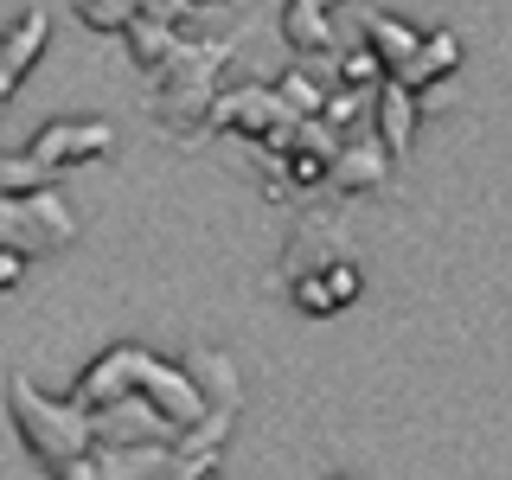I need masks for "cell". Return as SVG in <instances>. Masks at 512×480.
Instances as JSON below:
<instances>
[{
  "label": "cell",
  "mask_w": 512,
  "mask_h": 480,
  "mask_svg": "<svg viewBox=\"0 0 512 480\" xmlns=\"http://www.w3.org/2000/svg\"><path fill=\"white\" fill-rule=\"evenodd\" d=\"M269 90H276V103H282V109H288V116H295V122H314L333 84H327V77L314 71V64H288V71H282V77H276V84H269Z\"/></svg>",
  "instance_id": "15"
},
{
  "label": "cell",
  "mask_w": 512,
  "mask_h": 480,
  "mask_svg": "<svg viewBox=\"0 0 512 480\" xmlns=\"http://www.w3.org/2000/svg\"><path fill=\"white\" fill-rule=\"evenodd\" d=\"M180 429L141 397H116L90 416V448H173Z\"/></svg>",
  "instance_id": "7"
},
{
  "label": "cell",
  "mask_w": 512,
  "mask_h": 480,
  "mask_svg": "<svg viewBox=\"0 0 512 480\" xmlns=\"http://www.w3.org/2000/svg\"><path fill=\"white\" fill-rule=\"evenodd\" d=\"M45 186H58V180H52V173H45L26 148H7V154H0V199H20V192H45Z\"/></svg>",
  "instance_id": "18"
},
{
  "label": "cell",
  "mask_w": 512,
  "mask_h": 480,
  "mask_svg": "<svg viewBox=\"0 0 512 480\" xmlns=\"http://www.w3.org/2000/svg\"><path fill=\"white\" fill-rule=\"evenodd\" d=\"M20 276H26V263H20V256H7V250H0V295H7V288H20Z\"/></svg>",
  "instance_id": "23"
},
{
  "label": "cell",
  "mask_w": 512,
  "mask_h": 480,
  "mask_svg": "<svg viewBox=\"0 0 512 480\" xmlns=\"http://www.w3.org/2000/svg\"><path fill=\"white\" fill-rule=\"evenodd\" d=\"M365 116V96H352V90H327V103H320V122L333 128V135H352V122Z\"/></svg>",
  "instance_id": "21"
},
{
  "label": "cell",
  "mask_w": 512,
  "mask_h": 480,
  "mask_svg": "<svg viewBox=\"0 0 512 480\" xmlns=\"http://www.w3.org/2000/svg\"><path fill=\"white\" fill-rule=\"evenodd\" d=\"M333 77H340L333 90H352V96L391 84V77H384V64L372 58V45H365V39H352V45H340V52H333Z\"/></svg>",
  "instance_id": "17"
},
{
  "label": "cell",
  "mask_w": 512,
  "mask_h": 480,
  "mask_svg": "<svg viewBox=\"0 0 512 480\" xmlns=\"http://www.w3.org/2000/svg\"><path fill=\"white\" fill-rule=\"evenodd\" d=\"M96 480H199L218 474V461L180 455V448H90Z\"/></svg>",
  "instance_id": "5"
},
{
  "label": "cell",
  "mask_w": 512,
  "mask_h": 480,
  "mask_svg": "<svg viewBox=\"0 0 512 480\" xmlns=\"http://www.w3.org/2000/svg\"><path fill=\"white\" fill-rule=\"evenodd\" d=\"M199 480H218V474H199Z\"/></svg>",
  "instance_id": "25"
},
{
  "label": "cell",
  "mask_w": 512,
  "mask_h": 480,
  "mask_svg": "<svg viewBox=\"0 0 512 480\" xmlns=\"http://www.w3.org/2000/svg\"><path fill=\"white\" fill-rule=\"evenodd\" d=\"M416 96L410 90H397V84H378L372 90V141H378V154L391 160H410V141H416Z\"/></svg>",
  "instance_id": "10"
},
{
  "label": "cell",
  "mask_w": 512,
  "mask_h": 480,
  "mask_svg": "<svg viewBox=\"0 0 512 480\" xmlns=\"http://www.w3.org/2000/svg\"><path fill=\"white\" fill-rule=\"evenodd\" d=\"M77 20H84L90 32H128L135 0H77Z\"/></svg>",
  "instance_id": "20"
},
{
  "label": "cell",
  "mask_w": 512,
  "mask_h": 480,
  "mask_svg": "<svg viewBox=\"0 0 512 480\" xmlns=\"http://www.w3.org/2000/svg\"><path fill=\"white\" fill-rule=\"evenodd\" d=\"M186 378H192V391L205 397V410H237V372H231L224 352H199V359L186 365Z\"/></svg>",
  "instance_id": "16"
},
{
  "label": "cell",
  "mask_w": 512,
  "mask_h": 480,
  "mask_svg": "<svg viewBox=\"0 0 512 480\" xmlns=\"http://www.w3.org/2000/svg\"><path fill=\"white\" fill-rule=\"evenodd\" d=\"M365 45H372V58L384 64V77H404L416 45H423V32L410 20H397L391 7H365Z\"/></svg>",
  "instance_id": "11"
},
{
  "label": "cell",
  "mask_w": 512,
  "mask_h": 480,
  "mask_svg": "<svg viewBox=\"0 0 512 480\" xmlns=\"http://www.w3.org/2000/svg\"><path fill=\"white\" fill-rule=\"evenodd\" d=\"M45 39H52V7H26L20 20L0 32V109L13 103V90L26 84V71L45 58Z\"/></svg>",
  "instance_id": "8"
},
{
  "label": "cell",
  "mask_w": 512,
  "mask_h": 480,
  "mask_svg": "<svg viewBox=\"0 0 512 480\" xmlns=\"http://www.w3.org/2000/svg\"><path fill=\"white\" fill-rule=\"evenodd\" d=\"M391 186V160L378 154V141L372 135H352L340 141V154L327 160V192H384Z\"/></svg>",
  "instance_id": "9"
},
{
  "label": "cell",
  "mask_w": 512,
  "mask_h": 480,
  "mask_svg": "<svg viewBox=\"0 0 512 480\" xmlns=\"http://www.w3.org/2000/svg\"><path fill=\"white\" fill-rule=\"evenodd\" d=\"M52 480H96V474H90V455H84V461H71V468H58Z\"/></svg>",
  "instance_id": "24"
},
{
  "label": "cell",
  "mask_w": 512,
  "mask_h": 480,
  "mask_svg": "<svg viewBox=\"0 0 512 480\" xmlns=\"http://www.w3.org/2000/svg\"><path fill=\"white\" fill-rule=\"evenodd\" d=\"M288 301H295L301 314H314V320L340 314V308H333V301H327V288H320V276H295V282H288Z\"/></svg>",
  "instance_id": "22"
},
{
  "label": "cell",
  "mask_w": 512,
  "mask_h": 480,
  "mask_svg": "<svg viewBox=\"0 0 512 480\" xmlns=\"http://www.w3.org/2000/svg\"><path fill=\"white\" fill-rule=\"evenodd\" d=\"M320 288H327L333 308H352V301H359V288H365V276H359V263H352V256H333V263L320 269Z\"/></svg>",
  "instance_id": "19"
},
{
  "label": "cell",
  "mask_w": 512,
  "mask_h": 480,
  "mask_svg": "<svg viewBox=\"0 0 512 480\" xmlns=\"http://www.w3.org/2000/svg\"><path fill=\"white\" fill-rule=\"evenodd\" d=\"M7 410H13V429H20V442L32 448V461L39 468H71V461L90 455V416L71 404V397H45L39 384L26 372L7 378Z\"/></svg>",
  "instance_id": "2"
},
{
  "label": "cell",
  "mask_w": 512,
  "mask_h": 480,
  "mask_svg": "<svg viewBox=\"0 0 512 480\" xmlns=\"http://www.w3.org/2000/svg\"><path fill=\"white\" fill-rule=\"evenodd\" d=\"M231 58H237V32H218V39H180V45H173V58L154 71L148 116L160 128H173V135L192 148L199 128H205V109H212V96H218V71Z\"/></svg>",
  "instance_id": "1"
},
{
  "label": "cell",
  "mask_w": 512,
  "mask_h": 480,
  "mask_svg": "<svg viewBox=\"0 0 512 480\" xmlns=\"http://www.w3.org/2000/svg\"><path fill=\"white\" fill-rule=\"evenodd\" d=\"M122 384H128V397L154 404V410L167 416L173 429H192V423H205V416H212V410H205V397L192 391L186 365L160 359V352L135 346V340H122Z\"/></svg>",
  "instance_id": "3"
},
{
  "label": "cell",
  "mask_w": 512,
  "mask_h": 480,
  "mask_svg": "<svg viewBox=\"0 0 512 480\" xmlns=\"http://www.w3.org/2000/svg\"><path fill=\"white\" fill-rule=\"evenodd\" d=\"M109 148H116V128L109 122H45L39 135L26 141V154L39 160L45 173H71V167H90V160H103Z\"/></svg>",
  "instance_id": "6"
},
{
  "label": "cell",
  "mask_w": 512,
  "mask_h": 480,
  "mask_svg": "<svg viewBox=\"0 0 512 480\" xmlns=\"http://www.w3.org/2000/svg\"><path fill=\"white\" fill-rule=\"evenodd\" d=\"M186 32L167 26L154 13V0H135V20H128V52H135V64H148V71H160V64L173 58V45H180Z\"/></svg>",
  "instance_id": "14"
},
{
  "label": "cell",
  "mask_w": 512,
  "mask_h": 480,
  "mask_svg": "<svg viewBox=\"0 0 512 480\" xmlns=\"http://www.w3.org/2000/svg\"><path fill=\"white\" fill-rule=\"evenodd\" d=\"M282 39L295 45L301 58H327V52H340L333 7H327V0H288V7H282Z\"/></svg>",
  "instance_id": "12"
},
{
  "label": "cell",
  "mask_w": 512,
  "mask_h": 480,
  "mask_svg": "<svg viewBox=\"0 0 512 480\" xmlns=\"http://www.w3.org/2000/svg\"><path fill=\"white\" fill-rule=\"evenodd\" d=\"M77 237V212L58 199L52 186L45 192H20V199H0V250L32 263L45 250H64Z\"/></svg>",
  "instance_id": "4"
},
{
  "label": "cell",
  "mask_w": 512,
  "mask_h": 480,
  "mask_svg": "<svg viewBox=\"0 0 512 480\" xmlns=\"http://www.w3.org/2000/svg\"><path fill=\"white\" fill-rule=\"evenodd\" d=\"M461 64V32H423V45H416V58H410V71L404 77H391L397 90H436L448 71Z\"/></svg>",
  "instance_id": "13"
}]
</instances>
